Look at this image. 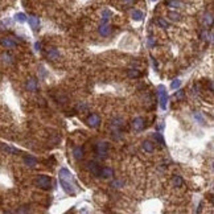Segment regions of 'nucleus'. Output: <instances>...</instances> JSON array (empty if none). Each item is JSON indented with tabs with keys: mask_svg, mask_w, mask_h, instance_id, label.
Wrapping results in <instances>:
<instances>
[{
	"mask_svg": "<svg viewBox=\"0 0 214 214\" xmlns=\"http://www.w3.org/2000/svg\"><path fill=\"white\" fill-rule=\"evenodd\" d=\"M58 178H59V184H61L62 189L65 190V193L70 194V196H74L77 193V182H75V178L73 176V173L70 172L67 168H61L58 172Z\"/></svg>",
	"mask_w": 214,
	"mask_h": 214,
	"instance_id": "f257e3e1",
	"label": "nucleus"
},
{
	"mask_svg": "<svg viewBox=\"0 0 214 214\" xmlns=\"http://www.w3.org/2000/svg\"><path fill=\"white\" fill-rule=\"evenodd\" d=\"M157 95H159V102H160V107L162 110L166 109L168 105V93L164 85H159L157 86Z\"/></svg>",
	"mask_w": 214,
	"mask_h": 214,
	"instance_id": "f03ea898",
	"label": "nucleus"
},
{
	"mask_svg": "<svg viewBox=\"0 0 214 214\" xmlns=\"http://www.w3.org/2000/svg\"><path fill=\"white\" fill-rule=\"evenodd\" d=\"M109 143L107 141H99L95 149H97V155L99 159H106L107 157V152H109Z\"/></svg>",
	"mask_w": 214,
	"mask_h": 214,
	"instance_id": "7ed1b4c3",
	"label": "nucleus"
},
{
	"mask_svg": "<svg viewBox=\"0 0 214 214\" xmlns=\"http://www.w3.org/2000/svg\"><path fill=\"white\" fill-rule=\"evenodd\" d=\"M36 184L37 186H40L41 189H49L50 188V184H52V178L46 174H41L38 176V178L36 180Z\"/></svg>",
	"mask_w": 214,
	"mask_h": 214,
	"instance_id": "20e7f679",
	"label": "nucleus"
},
{
	"mask_svg": "<svg viewBox=\"0 0 214 214\" xmlns=\"http://www.w3.org/2000/svg\"><path fill=\"white\" fill-rule=\"evenodd\" d=\"M86 123L91 127V128H97V127L101 124V118H99V115H97V114H91V115H89V118L86 119Z\"/></svg>",
	"mask_w": 214,
	"mask_h": 214,
	"instance_id": "39448f33",
	"label": "nucleus"
},
{
	"mask_svg": "<svg viewBox=\"0 0 214 214\" xmlns=\"http://www.w3.org/2000/svg\"><path fill=\"white\" fill-rule=\"evenodd\" d=\"M114 176V169L110 166H103L99 169V176L98 177H103V178H111Z\"/></svg>",
	"mask_w": 214,
	"mask_h": 214,
	"instance_id": "423d86ee",
	"label": "nucleus"
},
{
	"mask_svg": "<svg viewBox=\"0 0 214 214\" xmlns=\"http://www.w3.org/2000/svg\"><path fill=\"white\" fill-rule=\"evenodd\" d=\"M144 119H143L141 116H139V118H135L134 120H132V128L135 131H141L143 128H144Z\"/></svg>",
	"mask_w": 214,
	"mask_h": 214,
	"instance_id": "0eeeda50",
	"label": "nucleus"
},
{
	"mask_svg": "<svg viewBox=\"0 0 214 214\" xmlns=\"http://www.w3.org/2000/svg\"><path fill=\"white\" fill-rule=\"evenodd\" d=\"M27 20H28V23H29V25H30V28H32L33 30H37V29H38V27H40V19L37 17V16L32 15V16H29V17H28Z\"/></svg>",
	"mask_w": 214,
	"mask_h": 214,
	"instance_id": "6e6552de",
	"label": "nucleus"
},
{
	"mask_svg": "<svg viewBox=\"0 0 214 214\" xmlns=\"http://www.w3.org/2000/svg\"><path fill=\"white\" fill-rule=\"evenodd\" d=\"M87 169L90 170L91 173L94 174V176H99V169H101V166H99L95 161H89L87 162Z\"/></svg>",
	"mask_w": 214,
	"mask_h": 214,
	"instance_id": "1a4fd4ad",
	"label": "nucleus"
},
{
	"mask_svg": "<svg viewBox=\"0 0 214 214\" xmlns=\"http://www.w3.org/2000/svg\"><path fill=\"white\" fill-rule=\"evenodd\" d=\"M73 156L75 160H82L83 156H85V151H83L82 147H74L73 148Z\"/></svg>",
	"mask_w": 214,
	"mask_h": 214,
	"instance_id": "9d476101",
	"label": "nucleus"
},
{
	"mask_svg": "<svg viewBox=\"0 0 214 214\" xmlns=\"http://www.w3.org/2000/svg\"><path fill=\"white\" fill-rule=\"evenodd\" d=\"M99 33H101L103 37H106V36H109L111 33V28L109 27V24L103 21L101 25H99Z\"/></svg>",
	"mask_w": 214,
	"mask_h": 214,
	"instance_id": "9b49d317",
	"label": "nucleus"
},
{
	"mask_svg": "<svg viewBox=\"0 0 214 214\" xmlns=\"http://www.w3.org/2000/svg\"><path fill=\"white\" fill-rule=\"evenodd\" d=\"M58 55H59V53L55 48H49V49L46 50V57L49 59H57Z\"/></svg>",
	"mask_w": 214,
	"mask_h": 214,
	"instance_id": "f8f14e48",
	"label": "nucleus"
},
{
	"mask_svg": "<svg viewBox=\"0 0 214 214\" xmlns=\"http://www.w3.org/2000/svg\"><path fill=\"white\" fill-rule=\"evenodd\" d=\"M123 119L122 118H115L112 119V122H111V127L114 128V131H119V128L123 126Z\"/></svg>",
	"mask_w": 214,
	"mask_h": 214,
	"instance_id": "ddd939ff",
	"label": "nucleus"
},
{
	"mask_svg": "<svg viewBox=\"0 0 214 214\" xmlns=\"http://www.w3.org/2000/svg\"><path fill=\"white\" fill-rule=\"evenodd\" d=\"M27 90L28 91H36V90H37V81L33 79V78L28 79V82H27Z\"/></svg>",
	"mask_w": 214,
	"mask_h": 214,
	"instance_id": "4468645a",
	"label": "nucleus"
},
{
	"mask_svg": "<svg viewBox=\"0 0 214 214\" xmlns=\"http://www.w3.org/2000/svg\"><path fill=\"white\" fill-rule=\"evenodd\" d=\"M0 42H2V45H3V46L8 48V49H9V48H15V46H16V42H15L12 38H8V37L2 38V41H0Z\"/></svg>",
	"mask_w": 214,
	"mask_h": 214,
	"instance_id": "2eb2a0df",
	"label": "nucleus"
},
{
	"mask_svg": "<svg viewBox=\"0 0 214 214\" xmlns=\"http://www.w3.org/2000/svg\"><path fill=\"white\" fill-rule=\"evenodd\" d=\"M143 149H144L145 152H153V151H155V145H153V143H152V141H149V140L143 141Z\"/></svg>",
	"mask_w": 214,
	"mask_h": 214,
	"instance_id": "dca6fc26",
	"label": "nucleus"
},
{
	"mask_svg": "<svg viewBox=\"0 0 214 214\" xmlns=\"http://www.w3.org/2000/svg\"><path fill=\"white\" fill-rule=\"evenodd\" d=\"M24 162H25L28 166H30V168H34V166L37 165V160H36L34 157H32V156L24 157Z\"/></svg>",
	"mask_w": 214,
	"mask_h": 214,
	"instance_id": "f3484780",
	"label": "nucleus"
},
{
	"mask_svg": "<svg viewBox=\"0 0 214 214\" xmlns=\"http://www.w3.org/2000/svg\"><path fill=\"white\" fill-rule=\"evenodd\" d=\"M172 184H173L174 186H177V188H180V186H182V184H184V180L181 178V176H173Z\"/></svg>",
	"mask_w": 214,
	"mask_h": 214,
	"instance_id": "a211bd4d",
	"label": "nucleus"
},
{
	"mask_svg": "<svg viewBox=\"0 0 214 214\" xmlns=\"http://www.w3.org/2000/svg\"><path fill=\"white\" fill-rule=\"evenodd\" d=\"M204 24L206 27H210L213 24V15L212 13H206L204 16Z\"/></svg>",
	"mask_w": 214,
	"mask_h": 214,
	"instance_id": "6ab92c4d",
	"label": "nucleus"
},
{
	"mask_svg": "<svg viewBox=\"0 0 214 214\" xmlns=\"http://www.w3.org/2000/svg\"><path fill=\"white\" fill-rule=\"evenodd\" d=\"M132 19L135 20V21H140V20L143 19V12L139 11V9L132 11Z\"/></svg>",
	"mask_w": 214,
	"mask_h": 214,
	"instance_id": "aec40b11",
	"label": "nucleus"
},
{
	"mask_svg": "<svg viewBox=\"0 0 214 214\" xmlns=\"http://www.w3.org/2000/svg\"><path fill=\"white\" fill-rule=\"evenodd\" d=\"M15 19L17 20L19 23H25L27 21V15L23 13V12H19V13L15 15Z\"/></svg>",
	"mask_w": 214,
	"mask_h": 214,
	"instance_id": "412c9836",
	"label": "nucleus"
},
{
	"mask_svg": "<svg viewBox=\"0 0 214 214\" xmlns=\"http://www.w3.org/2000/svg\"><path fill=\"white\" fill-rule=\"evenodd\" d=\"M193 118H194V120H197L200 124H205V118L202 116L200 112H194L193 114Z\"/></svg>",
	"mask_w": 214,
	"mask_h": 214,
	"instance_id": "4be33fe9",
	"label": "nucleus"
},
{
	"mask_svg": "<svg viewBox=\"0 0 214 214\" xmlns=\"http://www.w3.org/2000/svg\"><path fill=\"white\" fill-rule=\"evenodd\" d=\"M153 137H155V140H157L159 144H161V145H165V141H164V137H162V135L161 134H153Z\"/></svg>",
	"mask_w": 214,
	"mask_h": 214,
	"instance_id": "5701e85b",
	"label": "nucleus"
},
{
	"mask_svg": "<svg viewBox=\"0 0 214 214\" xmlns=\"http://www.w3.org/2000/svg\"><path fill=\"white\" fill-rule=\"evenodd\" d=\"M2 148H3L4 151H7V152H9V153H19V152H20L19 149L13 148V147H9V145H5V144H3Z\"/></svg>",
	"mask_w": 214,
	"mask_h": 214,
	"instance_id": "b1692460",
	"label": "nucleus"
},
{
	"mask_svg": "<svg viewBox=\"0 0 214 214\" xmlns=\"http://www.w3.org/2000/svg\"><path fill=\"white\" fill-rule=\"evenodd\" d=\"M111 17V12L109 9H103L102 11V19H103V21L107 23V20H109Z\"/></svg>",
	"mask_w": 214,
	"mask_h": 214,
	"instance_id": "393cba45",
	"label": "nucleus"
},
{
	"mask_svg": "<svg viewBox=\"0 0 214 214\" xmlns=\"http://www.w3.org/2000/svg\"><path fill=\"white\" fill-rule=\"evenodd\" d=\"M157 23H159V25H160L161 28H169V23L166 21V20H164L162 17H159L157 19Z\"/></svg>",
	"mask_w": 214,
	"mask_h": 214,
	"instance_id": "a878e982",
	"label": "nucleus"
},
{
	"mask_svg": "<svg viewBox=\"0 0 214 214\" xmlns=\"http://www.w3.org/2000/svg\"><path fill=\"white\" fill-rule=\"evenodd\" d=\"M166 4H168V7H173V8H177L181 5V3L178 2V0H168Z\"/></svg>",
	"mask_w": 214,
	"mask_h": 214,
	"instance_id": "bb28decb",
	"label": "nucleus"
},
{
	"mask_svg": "<svg viewBox=\"0 0 214 214\" xmlns=\"http://www.w3.org/2000/svg\"><path fill=\"white\" fill-rule=\"evenodd\" d=\"M124 185V182H123L122 180H114L112 182H111V186H112V188H122V186Z\"/></svg>",
	"mask_w": 214,
	"mask_h": 214,
	"instance_id": "cd10ccee",
	"label": "nucleus"
},
{
	"mask_svg": "<svg viewBox=\"0 0 214 214\" xmlns=\"http://www.w3.org/2000/svg\"><path fill=\"white\" fill-rule=\"evenodd\" d=\"M180 86H181V81H180V79H174V81L170 83V89H172V90H177Z\"/></svg>",
	"mask_w": 214,
	"mask_h": 214,
	"instance_id": "c85d7f7f",
	"label": "nucleus"
},
{
	"mask_svg": "<svg viewBox=\"0 0 214 214\" xmlns=\"http://www.w3.org/2000/svg\"><path fill=\"white\" fill-rule=\"evenodd\" d=\"M128 75L131 78H137L139 75H140V73H139L136 69H131V70H128Z\"/></svg>",
	"mask_w": 214,
	"mask_h": 214,
	"instance_id": "c756f323",
	"label": "nucleus"
},
{
	"mask_svg": "<svg viewBox=\"0 0 214 214\" xmlns=\"http://www.w3.org/2000/svg\"><path fill=\"white\" fill-rule=\"evenodd\" d=\"M2 58H3V61L7 62V63H11V62H12V55H9L8 53H4Z\"/></svg>",
	"mask_w": 214,
	"mask_h": 214,
	"instance_id": "7c9ffc66",
	"label": "nucleus"
},
{
	"mask_svg": "<svg viewBox=\"0 0 214 214\" xmlns=\"http://www.w3.org/2000/svg\"><path fill=\"white\" fill-rule=\"evenodd\" d=\"M77 110H79V111H81V112H82V111H86L87 110V105H86V103H78V106H77Z\"/></svg>",
	"mask_w": 214,
	"mask_h": 214,
	"instance_id": "2f4dec72",
	"label": "nucleus"
},
{
	"mask_svg": "<svg viewBox=\"0 0 214 214\" xmlns=\"http://www.w3.org/2000/svg\"><path fill=\"white\" fill-rule=\"evenodd\" d=\"M169 17L172 20H180V15L177 12H169Z\"/></svg>",
	"mask_w": 214,
	"mask_h": 214,
	"instance_id": "473e14b6",
	"label": "nucleus"
},
{
	"mask_svg": "<svg viewBox=\"0 0 214 214\" xmlns=\"http://www.w3.org/2000/svg\"><path fill=\"white\" fill-rule=\"evenodd\" d=\"M184 94H185V93H184V90H178L177 93L174 94V97H176L177 99H181V98H184Z\"/></svg>",
	"mask_w": 214,
	"mask_h": 214,
	"instance_id": "72a5a7b5",
	"label": "nucleus"
},
{
	"mask_svg": "<svg viewBox=\"0 0 214 214\" xmlns=\"http://www.w3.org/2000/svg\"><path fill=\"white\" fill-rule=\"evenodd\" d=\"M148 44H149V46H153V45H155V40H153L152 37H149V38H148Z\"/></svg>",
	"mask_w": 214,
	"mask_h": 214,
	"instance_id": "f704fd0d",
	"label": "nucleus"
},
{
	"mask_svg": "<svg viewBox=\"0 0 214 214\" xmlns=\"http://www.w3.org/2000/svg\"><path fill=\"white\" fill-rule=\"evenodd\" d=\"M34 48H36V50H40V49H41V44H40V42H36V44H34Z\"/></svg>",
	"mask_w": 214,
	"mask_h": 214,
	"instance_id": "c9c22d12",
	"label": "nucleus"
},
{
	"mask_svg": "<svg viewBox=\"0 0 214 214\" xmlns=\"http://www.w3.org/2000/svg\"><path fill=\"white\" fill-rule=\"evenodd\" d=\"M164 128V124H159V130H162Z\"/></svg>",
	"mask_w": 214,
	"mask_h": 214,
	"instance_id": "e433bc0d",
	"label": "nucleus"
},
{
	"mask_svg": "<svg viewBox=\"0 0 214 214\" xmlns=\"http://www.w3.org/2000/svg\"><path fill=\"white\" fill-rule=\"evenodd\" d=\"M123 2H131V0H123Z\"/></svg>",
	"mask_w": 214,
	"mask_h": 214,
	"instance_id": "4c0bfd02",
	"label": "nucleus"
},
{
	"mask_svg": "<svg viewBox=\"0 0 214 214\" xmlns=\"http://www.w3.org/2000/svg\"><path fill=\"white\" fill-rule=\"evenodd\" d=\"M151 2H156V0H151Z\"/></svg>",
	"mask_w": 214,
	"mask_h": 214,
	"instance_id": "58836bf2",
	"label": "nucleus"
}]
</instances>
